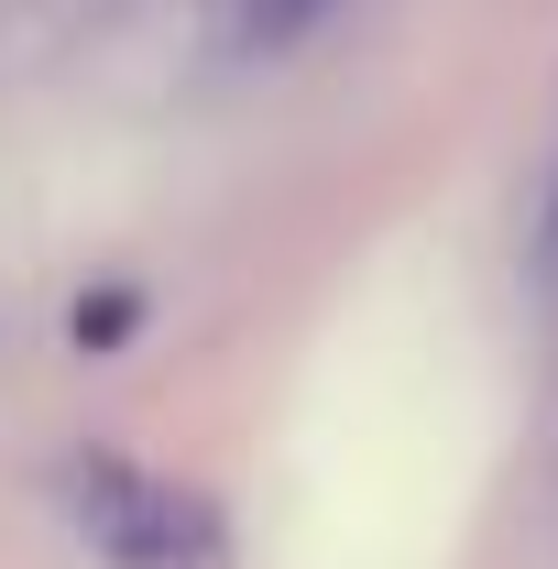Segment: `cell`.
<instances>
[{
  "label": "cell",
  "mask_w": 558,
  "mask_h": 569,
  "mask_svg": "<svg viewBox=\"0 0 558 569\" xmlns=\"http://www.w3.org/2000/svg\"><path fill=\"white\" fill-rule=\"evenodd\" d=\"M526 274L558 284V176H548V198H537V219H526Z\"/></svg>",
  "instance_id": "cell-3"
},
{
  "label": "cell",
  "mask_w": 558,
  "mask_h": 569,
  "mask_svg": "<svg viewBox=\"0 0 558 569\" xmlns=\"http://www.w3.org/2000/svg\"><path fill=\"white\" fill-rule=\"evenodd\" d=\"M329 0H241V44H296Z\"/></svg>",
  "instance_id": "cell-2"
},
{
  "label": "cell",
  "mask_w": 558,
  "mask_h": 569,
  "mask_svg": "<svg viewBox=\"0 0 558 569\" xmlns=\"http://www.w3.org/2000/svg\"><path fill=\"white\" fill-rule=\"evenodd\" d=\"M67 503L88 526V548L110 569H230V526H219L209 493L165 482V471H132L110 449H88L67 471Z\"/></svg>",
  "instance_id": "cell-1"
}]
</instances>
